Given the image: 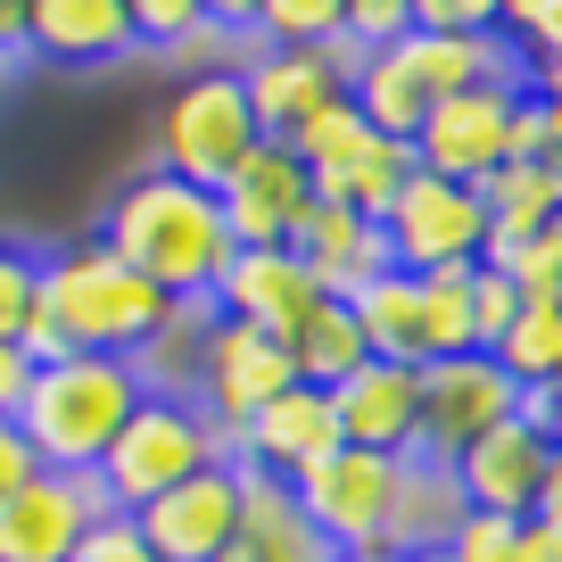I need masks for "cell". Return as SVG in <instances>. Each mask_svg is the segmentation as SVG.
I'll return each mask as SVG.
<instances>
[{
    "mask_svg": "<svg viewBox=\"0 0 562 562\" xmlns=\"http://www.w3.org/2000/svg\"><path fill=\"white\" fill-rule=\"evenodd\" d=\"M100 240L116 248L149 290H166V299H207L215 281H224V265H232V232H224L215 191H199V182H182V175H158V166L133 175L108 199Z\"/></svg>",
    "mask_w": 562,
    "mask_h": 562,
    "instance_id": "1",
    "label": "cell"
},
{
    "mask_svg": "<svg viewBox=\"0 0 562 562\" xmlns=\"http://www.w3.org/2000/svg\"><path fill=\"white\" fill-rule=\"evenodd\" d=\"M166 315H175V299L149 290L100 232L42 248V331L67 356H124V364H140L149 339L166 331Z\"/></svg>",
    "mask_w": 562,
    "mask_h": 562,
    "instance_id": "2",
    "label": "cell"
},
{
    "mask_svg": "<svg viewBox=\"0 0 562 562\" xmlns=\"http://www.w3.org/2000/svg\"><path fill=\"white\" fill-rule=\"evenodd\" d=\"M140 364H124V356H58V364H34V381H25L18 397V430L25 447H34L42 472H100V456L116 447L124 414L140 405Z\"/></svg>",
    "mask_w": 562,
    "mask_h": 562,
    "instance_id": "3",
    "label": "cell"
},
{
    "mask_svg": "<svg viewBox=\"0 0 562 562\" xmlns=\"http://www.w3.org/2000/svg\"><path fill=\"white\" fill-rule=\"evenodd\" d=\"M224 456H232V439L182 397V389H140V405L124 414L116 447L100 456L91 480H100L108 513H140L149 496L182 488L191 472H207V463H224Z\"/></svg>",
    "mask_w": 562,
    "mask_h": 562,
    "instance_id": "4",
    "label": "cell"
},
{
    "mask_svg": "<svg viewBox=\"0 0 562 562\" xmlns=\"http://www.w3.org/2000/svg\"><path fill=\"white\" fill-rule=\"evenodd\" d=\"M257 140L265 133H257V108L240 91V67H191L158 108V175H182L199 191H215Z\"/></svg>",
    "mask_w": 562,
    "mask_h": 562,
    "instance_id": "5",
    "label": "cell"
},
{
    "mask_svg": "<svg viewBox=\"0 0 562 562\" xmlns=\"http://www.w3.org/2000/svg\"><path fill=\"white\" fill-rule=\"evenodd\" d=\"M290 496H299V513L315 521V538L331 546V554H389L405 463L364 456V447H331L323 463H306V472L290 480Z\"/></svg>",
    "mask_w": 562,
    "mask_h": 562,
    "instance_id": "6",
    "label": "cell"
},
{
    "mask_svg": "<svg viewBox=\"0 0 562 562\" xmlns=\"http://www.w3.org/2000/svg\"><path fill=\"white\" fill-rule=\"evenodd\" d=\"M290 149H299V166H306V182H315L323 207L372 215V224L389 215V199H397L405 175H414V149H405V140H389V133H372V124L356 116V100L323 108V116L290 140Z\"/></svg>",
    "mask_w": 562,
    "mask_h": 562,
    "instance_id": "7",
    "label": "cell"
},
{
    "mask_svg": "<svg viewBox=\"0 0 562 562\" xmlns=\"http://www.w3.org/2000/svg\"><path fill=\"white\" fill-rule=\"evenodd\" d=\"M381 240H389L397 273H463V265L488 257V207H480L472 182H447V175L414 166L381 215Z\"/></svg>",
    "mask_w": 562,
    "mask_h": 562,
    "instance_id": "8",
    "label": "cell"
},
{
    "mask_svg": "<svg viewBox=\"0 0 562 562\" xmlns=\"http://www.w3.org/2000/svg\"><path fill=\"white\" fill-rule=\"evenodd\" d=\"M290 381H299V364H290V348H281V339H265V331H248V323H224V315H215L207 339H199V356H191L182 397H191L199 414L232 439V430H248V414H257V405H273Z\"/></svg>",
    "mask_w": 562,
    "mask_h": 562,
    "instance_id": "9",
    "label": "cell"
},
{
    "mask_svg": "<svg viewBox=\"0 0 562 562\" xmlns=\"http://www.w3.org/2000/svg\"><path fill=\"white\" fill-rule=\"evenodd\" d=\"M513 108H521V75L472 83V91H456V100L430 108L405 149H414L422 175H447V182H472V191H480V182L513 158Z\"/></svg>",
    "mask_w": 562,
    "mask_h": 562,
    "instance_id": "10",
    "label": "cell"
},
{
    "mask_svg": "<svg viewBox=\"0 0 562 562\" xmlns=\"http://www.w3.org/2000/svg\"><path fill=\"white\" fill-rule=\"evenodd\" d=\"M521 414V389L505 381L496 356H439L422 364V456L430 463H456L472 439H488L496 422Z\"/></svg>",
    "mask_w": 562,
    "mask_h": 562,
    "instance_id": "11",
    "label": "cell"
},
{
    "mask_svg": "<svg viewBox=\"0 0 562 562\" xmlns=\"http://www.w3.org/2000/svg\"><path fill=\"white\" fill-rule=\"evenodd\" d=\"M215 207H224L232 248H290L315 207V182H306L299 149L290 140H257L224 182H215Z\"/></svg>",
    "mask_w": 562,
    "mask_h": 562,
    "instance_id": "12",
    "label": "cell"
},
{
    "mask_svg": "<svg viewBox=\"0 0 562 562\" xmlns=\"http://www.w3.org/2000/svg\"><path fill=\"white\" fill-rule=\"evenodd\" d=\"M348 58L356 50H281V42H257L240 58V91L257 108L265 140H299L323 108L348 100Z\"/></svg>",
    "mask_w": 562,
    "mask_h": 562,
    "instance_id": "13",
    "label": "cell"
},
{
    "mask_svg": "<svg viewBox=\"0 0 562 562\" xmlns=\"http://www.w3.org/2000/svg\"><path fill=\"white\" fill-rule=\"evenodd\" d=\"M456 496L463 513H496V521H538V496H546V472H554V439L529 430L521 414L496 422L488 439H472L456 463Z\"/></svg>",
    "mask_w": 562,
    "mask_h": 562,
    "instance_id": "14",
    "label": "cell"
},
{
    "mask_svg": "<svg viewBox=\"0 0 562 562\" xmlns=\"http://www.w3.org/2000/svg\"><path fill=\"white\" fill-rule=\"evenodd\" d=\"M240 463H207V472H191L182 488L149 496V505L133 513L140 538H149V554L158 562H215L232 538H240Z\"/></svg>",
    "mask_w": 562,
    "mask_h": 562,
    "instance_id": "15",
    "label": "cell"
},
{
    "mask_svg": "<svg viewBox=\"0 0 562 562\" xmlns=\"http://www.w3.org/2000/svg\"><path fill=\"white\" fill-rule=\"evenodd\" d=\"M108 513L100 480L83 472H34L25 488L0 496V562H67Z\"/></svg>",
    "mask_w": 562,
    "mask_h": 562,
    "instance_id": "16",
    "label": "cell"
},
{
    "mask_svg": "<svg viewBox=\"0 0 562 562\" xmlns=\"http://www.w3.org/2000/svg\"><path fill=\"white\" fill-rule=\"evenodd\" d=\"M207 306L224 323H248V331H265V339H299V323L323 306V290H315V273H306L290 248H232V265H224V281L207 290Z\"/></svg>",
    "mask_w": 562,
    "mask_h": 562,
    "instance_id": "17",
    "label": "cell"
},
{
    "mask_svg": "<svg viewBox=\"0 0 562 562\" xmlns=\"http://www.w3.org/2000/svg\"><path fill=\"white\" fill-rule=\"evenodd\" d=\"M331 422L339 447H364V456H422V372L414 364H381L372 356L364 372L331 389Z\"/></svg>",
    "mask_w": 562,
    "mask_h": 562,
    "instance_id": "18",
    "label": "cell"
},
{
    "mask_svg": "<svg viewBox=\"0 0 562 562\" xmlns=\"http://www.w3.org/2000/svg\"><path fill=\"white\" fill-rule=\"evenodd\" d=\"M331 447H339L331 397H323V389H306V381H290L273 405H257V414H248V430H232V463H240V472L281 480V488H290L306 463H323Z\"/></svg>",
    "mask_w": 562,
    "mask_h": 562,
    "instance_id": "19",
    "label": "cell"
},
{
    "mask_svg": "<svg viewBox=\"0 0 562 562\" xmlns=\"http://www.w3.org/2000/svg\"><path fill=\"white\" fill-rule=\"evenodd\" d=\"M290 257H299L306 273H315V290H323V299H339V306H356L381 273H397V265H389L381 224H372V215H348V207H323V199L306 207Z\"/></svg>",
    "mask_w": 562,
    "mask_h": 562,
    "instance_id": "20",
    "label": "cell"
},
{
    "mask_svg": "<svg viewBox=\"0 0 562 562\" xmlns=\"http://www.w3.org/2000/svg\"><path fill=\"white\" fill-rule=\"evenodd\" d=\"M25 58L58 75H91L133 58V25H124V0H34L25 9Z\"/></svg>",
    "mask_w": 562,
    "mask_h": 562,
    "instance_id": "21",
    "label": "cell"
},
{
    "mask_svg": "<svg viewBox=\"0 0 562 562\" xmlns=\"http://www.w3.org/2000/svg\"><path fill=\"white\" fill-rule=\"evenodd\" d=\"M240 538L224 546L215 562H331V546L315 538V521L299 513V496L265 472H240Z\"/></svg>",
    "mask_w": 562,
    "mask_h": 562,
    "instance_id": "22",
    "label": "cell"
},
{
    "mask_svg": "<svg viewBox=\"0 0 562 562\" xmlns=\"http://www.w3.org/2000/svg\"><path fill=\"white\" fill-rule=\"evenodd\" d=\"M480 207H488V248H513L529 232L562 224V158H505L480 182Z\"/></svg>",
    "mask_w": 562,
    "mask_h": 562,
    "instance_id": "23",
    "label": "cell"
},
{
    "mask_svg": "<svg viewBox=\"0 0 562 562\" xmlns=\"http://www.w3.org/2000/svg\"><path fill=\"white\" fill-rule=\"evenodd\" d=\"M463 521V496H456V472L430 456H405V496H397V529H389V554L414 562V554H439Z\"/></svg>",
    "mask_w": 562,
    "mask_h": 562,
    "instance_id": "24",
    "label": "cell"
},
{
    "mask_svg": "<svg viewBox=\"0 0 562 562\" xmlns=\"http://www.w3.org/2000/svg\"><path fill=\"white\" fill-rule=\"evenodd\" d=\"M356 331H364V348L381 356V364H430V348H422V281L414 273H381L356 299Z\"/></svg>",
    "mask_w": 562,
    "mask_h": 562,
    "instance_id": "25",
    "label": "cell"
},
{
    "mask_svg": "<svg viewBox=\"0 0 562 562\" xmlns=\"http://www.w3.org/2000/svg\"><path fill=\"white\" fill-rule=\"evenodd\" d=\"M290 364H299V381H306V389H323V397H331L348 372H364V364H372V348H364V331H356V306L323 299L315 315L299 323V339H290Z\"/></svg>",
    "mask_w": 562,
    "mask_h": 562,
    "instance_id": "26",
    "label": "cell"
},
{
    "mask_svg": "<svg viewBox=\"0 0 562 562\" xmlns=\"http://www.w3.org/2000/svg\"><path fill=\"white\" fill-rule=\"evenodd\" d=\"M488 356L505 364V381L521 389V397H529V389H554L562 381V299L554 306H521Z\"/></svg>",
    "mask_w": 562,
    "mask_h": 562,
    "instance_id": "27",
    "label": "cell"
},
{
    "mask_svg": "<svg viewBox=\"0 0 562 562\" xmlns=\"http://www.w3.org/2000/svg\"><path fill=\"white\" fill-rule=\"evenodd\" d=\"M257 42H281V50H348V0H257Z\"/></svg>",
    "mask_w": 562,
    "mask_h": 562,
    "instance_id": "28",
    "label": "cell"
},
{
    "mask_svg": "<svg viewBox=\"0 0 562 562\" xmlns=\"http://www.w3.org/2000/svg\"><path fill=\"white\" fill-rule=\"evenodd\" d=\"M422 281V348H430V364L439 356H472V265L463 273H414Z\"/></svg>",
    "mask_w": 562,
    "mask_h": 562,
    "instance_id": "29",
    "label": "cell"
},
{
    "mask_svg": "<svg viewBox=\"0 0 562 562\" xmlns=\"http://www.w3.org/2000/svg\"><path fill=\"white\" fill-rule=\"evenodd\" d=\"M496 42L513 50V67H521V75L562 67V0H505V18H496Z\"/></svg>",
    "mask_w": 562,
    "mask_h": 562,
    "instance_id": "30",
    "label": "cell"
},
{
    "mask_svg": "<svg viewBox=\"0 0 562 562\" xmlns=\"http://www.w3.org/2000/svg\"><path fill=\"white\" fill-rule=\"evenodd\" d=\"M124 25H133V50H166V58L215 42L207 18H199V0H124Z\"/></svg>",
    "mask_w": 562,
    "mask_h": 562,
    "instance_id": "31",
    "label": "cell"
},
{
    "mask_svg": "<svg viewBox=\"0 0 562 562\" xmlns=\"http://www.w3.org/2000/svg\"><path fill=\"white\" fill-rule=\"evenodd\" d=\"M34 315H42V248L0 232V339L18 348V339L34 331Z\"/></svg>",
    "mask_w": 562,
    "mask_h": 562,
    "instance_id": "32",
    "label": "cell"
},
{
    "mask_svg": "<svg viewBox=\"0 0 562 562\" xmlns=\"http://www.w3.org/2000/svg\"><path fill=\"white\" fill-rule=\"evenodd\" d=\"M447 562H521V521H496V513H463L456 538L439 546Z\"/></svg>",
    "mask_w": 562,
    "mask_h": 562,
    "instance_id": "33",
    "label": "cell"
},
{
    "mask_svg": "<svg viewBox=\"0 0 562 562\" xmlns=\"http://www.w3.org/2000/svg\"><path fill=\"white\" fill-rule=\"evenodd\" d=\"M521 315V290H513L496 265H472V339H480V356L505 339V323Z\"/></svg>",
    "mask_w": 562,
    "mask_h": 562,
    "instance_id": "34",
    "label": "cell"
},
{
    "mask_svg": "<svg viewBox=\"0 0 562 562\" xmlns=\"http://www.w3.org/2000/svg\"><path fill=\"white\" fill-rule=\"evenodd\" d=\"M67 562H158V554H149V538H140L133 513H100V521H91V538L75 546Z\"/></svg>",
    "mask_w": 562,
    "mask_h": 562,
    "instance_id": "35",
    "label": "cell"
},
{
    "mask_svg": "<svg viewBox=\"0 0 562 562\" xmlns=\"http://www.w3.org/2000/svg\"><path fill=\"white\" fill-rule=\"evenodd\" d=\"M397 34H414V0H348V50H381Z\"/></svg>",
    "mask_w": 562,
    "mask_h": 562,
    "instance_id": "36",
    "label": "cell"
},
{
    "mask_svg": "<svg viewBox=\"0 0 562 562\" xmlns=\"http://www.w3.org/2000/svg\"><path fill=\"white\" fill-rule=\"evenodd\" d=\"M505 0H414V25L422 34H496Z\"/></svg>",
    "mask_w": 562,
    "mask_h": 562,
    "instance_id": "37",
    "label": "cell"
},
{
    "mask_svg": "<svg viewBox=\"0 0 562 562\" xmlns=\"http://www.w3.org/2000/svg\"><path fill=\"white\" fill-rule=\"evenodd\" d=\"M34 472H42V463H34V447H25V430H18V422H0V496L25 488Z\"/></svg>",
    "mask_w": 562,
    "mask_h": 562,
    "instance_id": "38",
    "label": "cell"
},
{
    "mask_svg": "<svg viewBox=\"0 0 562 562\" xmlns=\"http://www.w3.org/2000/svg\"><path fill=\"white\" fill-rule=\"evenodd\" d=\"M199 18H207V34H248L257 42V0H199Z\"/></svg>",
    "mask_w": 562,
    "mask_h": 562,
    "instance_id": "39",
    "label": "cell"
},
{
    "mask_svg": "<svg viewBox=\"0 0 562 562\" xmlns=\"http://www.w3.org/2000/svg\"><path fill=\"white\" fill-rule=\"evenodd\" d=\"M25 381H34V364H25V348H9V339H0V422L18 414V397H25Z\"/></svg>",
    "mask_w": 562,
    "mask_h": 562,
    "instance_id": "40",
    "label": "cell"
},
{
    "mask_svg": "<svg viewBox=\"0 0 562 562\" xmlns=\"http://www.w3.org/2000/svg\"><path fill=\"white\" fill-rule=\"evenodd\" d=\"M521 422L562 447V381H554V389H529V397H521Z\"/></svg>",
    "mask_w": 562,
    "mask_h": 562,
    "instance_id": "41",
    "label": "cell"
},
{
    "mask_svg": "<svg viewBox=\"0 0 562 562\" xmlns=\"http://www.w3.org/2000/svg\"><path fill=\"white\" fill-rule=\"evenodd\" d=\"M25 9H34V0H0V67L25 58Z\"/></svg>",
    "mask_w": 562,
    "mask_h": 562,
    "instance_id": "42",
    "label": "cell"
},
{
    "mask_svg": "<svg viewBox=\"0 0 562 562\" xmlns=\"http://www.w3.org/2000/svg\"><path fill=\"white\" fill-rule=\"evenodd\" d=\"M331 562H397V554H331Z\"/></svg>",
    "mask_w": 562,
    "mask_h": 562,
    "instance_id": "43",
    "label": "cell"
},
{
    "mask_svg": "<svg viewBox=\"0 0 562 562\" xmlns=\"http://www.w3.org/2000/svg\"><path fill=\"white\" fill-rule=\"evenodd\" d=\"M0 83H9V67H0Z\"/></svg>",
    "mask_w": 562,
    "mask_h": 562,
    "instance_id": "44",
    "label": "cell"
}]
</instances>
